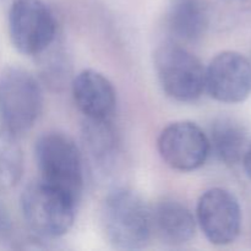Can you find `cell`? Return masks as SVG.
<instances>
[{"label": "cell", "instance_id": "7a4b0ae2", "mask_svg": "<svg viewBox=\"0 0 251 251\" xmlns=\"http://www.w3.org/2000/svg\"><path fill=\"white\" fill-rule=\"evenodd\" d=\"M77 202L66 191L39 180L22 191L21 211L27 227L37 237L51 240L73 228Z\"/></svg>", "mask_w": 251, "mask_h": 251}, {"label": "cell", "instance_id": "7c38bea8", "mask_svg": "<svg viewBox=\"0 0 251 251\" xmlns=\"http://www.w3.org/2000/svg\"><path fill=\"white\" fill-rule=\"evenodd\" d=\"M152 232L168 245H183L195 235L196 218L184 203L163 199L151 210Z\"/></svg>", "mask_w": 251, "mask_h": 251}, {"label": "cell", "instance_id": "9a60e30c", "mask_svg": "<svg viewBox=\"0 0 251 251\" xmlns=\"http://www.w3.org/2000/svg\"><path fill=\"white\" fill-rule=\"evenodd\" d=\"M24 151L19 136L0 129V193L14 189L24 174Z\"/></svg>", "mask_w": 251, "mask_h": 251}, {"label": "cell", "instance_id": "ac0fdd59", "mask_svg": "<svg viewBox=\"0 0 251 251\" xmlns=\"http://www.w3.org/2000/svg\"><path fill=\"white\" fill-rule=\"evenodd\" d=\"M2 217H4V216L1 215V212H0V222H1V220H2Z\"/></svg>", "mask_w": 251, "mask_h": 251}, {"label": "cell", "instance_id": "4fadbf2b", "mask_svg": "<svg viewBox=\"0 0 251 251\" xmlns=\"http://www.w3.org/2000/svg\"><path fill=\"white\" fill-rule=\"evenodd\" d=\"M211 152L227 166L243 161L249 145V135L244 125L232 117L215 119L207 135Z\"/></svg>", "mask_w": 251, "mask_h": 251}, {"label": "cell", "instance_id": "3957f363", "mask_svg": "<svg viewBox=\"0 0 251 251\" xmlns=\"http://www.w3.org/2000/svg\"><path fill=\"white\" fill-rule=\"evenodd\" d=\"M34 158L41 180L78 201L83 188L82 154L71 137L61 132H46L36 141Z\"/></svg>", "mask_w": 251, "mask_h": 251}, {"label": "cell", "instance_id": "5b68a950", "mask_svg": "<svg viewBox=\"0 0 251 251\" xmlns=\"http://www.w3.org/2000/svg\"><path fill=\"white\" fill-rule=\"evenodd\" d=\"M153 64L162 90L172 100L194 102L205 92L206 68L183 44L171 41L159 46Z\"/></svg>", "mask_w": 251, "mask_h": 251}, {"label": "cell", "instance_id": "6da1fadb", "mask_svg": "<svg viewBox=\"0 0 251 251\" xmlns=\"http://www.w3.org/2000/svg\"><path fill=\"white\" fill-rule=\"evenodd\" d=\"M100 225L105 239L115 249H142L152 234L151 210L134 191L114 189L102 202Z\"/></svg>", "mask_w": 251, "mask_h": 251}, {"label": "cell", "instance_id": "d6986e66", "mask_svg": "<svg viewBox=\"0 0 251 251\" xmlns=\"http://www.w3.org/2000/svg\"><path fill=\"white\" fill-rule=\"evenodd\" d=\"M249 60H250V63H251V58H250V59H249Z\"/></svg>", "mask_w": 251, "mask_h": 251}, {"label": "cell", "instance_id": "30bf717a", "mask_svg": "<svg viewBox=\"0 0 251 251\" xmlns=\"http://www.w3.org/2000/svg\"><path fill=\"white\" fill-rule=\"evenodd\" d=\"M71 92L86 119H112L117 108V91L107 76L92 69L82 70L74 77Z\"/></svg>", "mask_w": 251, "mask_h": 251}, {"label": "cell", "instance_id": "5bb4252c", "mask_svg": "<svg viewBox=\"0 0 251 251\" xmlns=\"http://www.w3.org/2000/svg\"><path fill=\"white\" fill-rule=\"evenodd\" d=\"M82 140L85 151L98 168L107 167L117 154L118 140L110 119H86Z\"/></svg>", "mask_w": 251, "mask_h": 251}, {"label": "cell", "instance_id": "52a82bcc", "mask_svg": "<svg viewBox=\"0 0 251 251\" xmlns=\"http://www.w3.org/2000/svg\"><path fill=\"white\" fill-rule=\"evenodd\" d=\"M196 223L211 244L218 247L232 244L242 228L239 201L227 189H208L198 201Z\"/></svg>", "mask_w": 251, "mask_h": 251}, {"label": "cell", "instance_id": "277c9868", "mask_svg": "<svg viewBox=\"0 0 251 251\" xmlns=\"http://www.w3.org/2000/svg\"><path fill=\"white\" fill-rule=\"evenodd\" d=\"M43 108L37 78L25 69L10 66L0 74V119L4 129L25 134L33 127Z\"/></svg>", "mask_w": 251, "mask_h": 251}, {"label": "cell", "instance_id": "2e32d148", "mask_svg": "<svg viewBox=\"0 0 251 251\" xmlns=\"http://www.w3.org/2000/svg\"><path fill=\"white\" fill-rule=\"evenodd\" d=\"M243 167H244L245 174H247L248 179L251 183V145L248 147L247 152H245L244 157H243Z\"/></svg>", "mask_w": 251, "mask_h": 251}, {"label": "cell", "instance_id": "e0dca14e", "mask_svg": "<svg viewBox=\"0 0 251 251\" xmlns=\"http://www.w3.org/2000/svg\"><path fill=\"white\" fill-rule=\"evenodd\" d=\"M232 4H235L237 6L243 7V9L251 10V0H228Z\"/></svg>", "mask_w": 251, "mask_h": 251}, {"label": "cell", "instance_id": "8992f818", "mask_svg": "<svg viewBox=\"0 0 251 251\" xmlns=\"http://www.w3.org/2000/svg\"><path fill=\"white\" fill-rule=\"evenodd\" d=\"M10 41L19 53L39 56L56 41V21L42 0H14L7 17Z\"/></svg>", "mask_w": 251, "mask_h": 251}, {"label": "cell", "instance_id": "9c48e42d", "mask_svg": "<svg viewBox=\"0 0 251 251\" xmlns=\"http://www.w3.org/2000/svg\"><path fill=\"white\" fill-rule=\"evenodd\" d=\"M205 91L221 103L244 102L251 93V63L234 50L218 53L206 68Z\"/></svg>", "mask_w": 251, "mask_h": 251}, {"label": "cell", "instance_id": "8fae6325", "mask_svg": "<svg viewBox=\"0 0 251 251\" xmlns=\"http://www.w3.org/2000/svg\"><path fill=\"white\" fill-rule=\"evenodd\" d=\"M164 21L172 41L195 43L207 31L210 7L206 0H171Z\"/></svg>", "mask_w": 251, "mask_h": 251}, {"label": "cell", "instance_id": "ba28073f", "mask_svg": "<svg viewBox=\"0 0 251 251\" xmlns=\"http://www.w3.org/2000/svg\"><path fill=\"white\" fill-rule=\"evenodd\" d=\"M157 149L164 163L179 172L201 168L211 152L207 135L198 124L188 120L167 125L157 139Z\"/></svg>", "mask_w": 251, "mask_h": 251}]
</instances>
